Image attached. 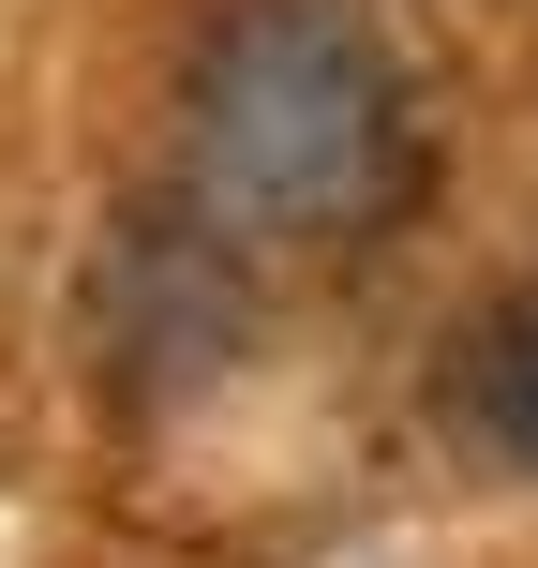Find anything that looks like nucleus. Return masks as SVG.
<instances>
[{
    "label": "nucleus",
    "instance_id": "7ed1b4c3",
    "mask_svg": "<svg viewBox=\"0 0 538 568\" xmlns=\"http://www.w3.org/2000/svg\"><path fill=\"white\" fill-rule=\"evenodd\" d=\"M434 404H449V434H464L479 464L538 479V270L449 329V374H434Z\"/></svg>",
    "mask_w": 538,
    "mask_h": 568
},
{
    "label": "nucleus",
    "instance_id": "f257e3e1",
    "mask_svg": "<svg viewBox=\"0 0 538 568\" xmlns=\"http://www.w3.org/2000/svg\"><path fill=\"white\" fill-rule=\"evenodd\" d=\"M419 75L374 0H225L180 60V195L240 255H374L419 210Z\"/></svg>",
    "mask_w": 538,
    "mask_h": 568
},
{
    "label": "nucleus",
    "instance_id": "f03ea898",
    "mask_svg": "<svg viewBox=\"0 0 538 568\" xmlns=\"http://www.w3.org/2000/svg\"><path fill=\"white\" fill-rule=\"evenodd\" d=\"M240 270H255V255H240L195 195L135 210V225L105 240V270H90V344H105V389H135V404L210 389V374L240 359V329H255Z\"/></svg>",
    "mask_w": 538,
    "mask_h": 568
}]
</instances>
